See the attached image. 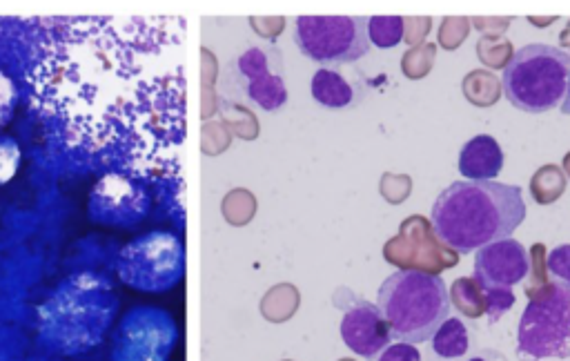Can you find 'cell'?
Instances as JSON below:
<instances>
[{"label":"cell","mask_w":570,"mask_h":361,"mask_svg":"<svg viewBox=\"0 0 570 361\" xmlns=\"http://www.w3.org/2000/svg\"><path fill=\"white\" fill-rule=\"evenodd\" d=\"M435 237L459 255L510 239L526 219V201L519 185L499 181H455L432 206Z\"/></svg>","instance_id":"6da1fadb"},{"label":"cell","mask_w":570,"mask_h":361,"mask_svg":"<svg viewBox=\"0 0 570 361\" xmlns=\"http://www.w3.org/2000/svg\"><path fill=\"white\" fill-rule=\"evenodd\" d=\"M119 308L110 281L96 272H74L38 308V333L58 355L74 357L101 344Z\"/></svg>","instance_id":"7a4b0ae2"},{"label":"cell","mask_w":570,"mask_h":361,"mask_svg":"<svg viewBox=\"0 0 570 361\" xmlns=\"http://www.w3.org/2000/svg\"><path fill=\"white\" fill-rule=\"evenodd\" d=\"M377 306L388 321L392 339L401 344H424L450 319L446 281L424 270H399L383 281Z\"/></svg>","instance_id":"3957f363"},{"label":"cell","mask_w":570,"mask_h":361,"mask_svg":"<svg viewBox=\"0 0 570 361\" xmlns=\"http://www.w3.org/2000/svg\"><path fill=\"white\" fill-rule=\"evenodd\" d=\"M570 78V56L548 43L517 50L501 74V90L519 112L546 114L562 103Z\"/></svg>","instance_id":"277c9868"},{"label":"cell","mask_w":570,"mask_h":361,"mask_svg":"<svg viewBox=\"0 0 570 361\" xmlns=\"http://www.w3.org/2000/svg\"><path fill=\"white\" fill-rule=\"evenodd\" d=\"M116 272L127 288L143 295L170 292L185 272L183 241L167 230L141 234L119 252Z\"/></svg>","instance_id":"5b68a950"},{"label":"cell","mask_w":570,"mask_h":361,"mask_svg":"<svg viewBox=\"0 0 570 361\" xmlns=\"http://www.w3.org/2000/svg\"><path fill=\"white\" fill-rule=\"evenodd\" d=\"M517 355L524 361L570 357V288L550 284L530 297L517 326Z\"/></svg>","instance_id":"8992f818"},{"label":"cell","mask_w":570,"mask_h":361,"mask_svg":"<svg viewBox=\"0 0 570 361\" xmlns=\"http://www.w3.org/2000/svg\"><path fill=\"white\" fill-rule=\"evenodd\" d=\"M294 41L310 61L326 67L357 63L370 50L366 16H297Z\"/></svg>","instance_id":"52a82bcc"},{"label":"cell","mask_w":570,"mask_h":361,"mask_svg":"<svg viewBox=\"0 0 570 361\" xmlns=\"http://www.w3.org/2000/svg\"><path fill=\"white\" fill-rule=\"evenodd\" d=\"M176 339L179 326L170 312L156 306L132 308L116 328L112 361H167Z\"/></svg>","instance_id":"ba28073f"},{"label":"cell","mask_w":570,"mask_h":361,"mask_svg":"<svg viewBox=\"0 0 570 361\" xmlns=\"http://www.w3.org/2000/svg\"><path fill=\"white\" fill-rule=\"evenodd\" d=\"M150 212V197L134 179L125 174H105L87 201V214L98 226L134 228Z\"/></svg>","instance_id":"9c48e42d"},{"label":"cell","mask_w":570,"mask_h":361,"mask_svg":"<svg viewBox=\"0 0 570 361\" xmlns=\"http://www.w3.org/2000/svg\"><path fill=\"white\" fill-rule=\"evenodd\" d=\"M528 250L517 239H501L477 250L475 281L479 288H513L528 277Z\"/></svg>","instance_id":"30bf717a"},{"label":"cell","mask_w":570,"mask_h":361,"mask_svg":"<svg viewBox=\"0 0 570 361\" xmlns=\"http://www.w3.org/2000/svg\"><path fill=\"white\" fill-rule=\"evenodd\" d=\"M341 339L352 353L375 361L390 346V326L379 306L370 301H355L341 319Z\"/></svg>","instance_id":"8fae6325"},{"label":"cell","mask_w":570,"mask_h":361,"mask_svg":"<svg viewBox=\"0 0 570 361\" xmlns=\"http://www.w3.org/2000/svg\"><path fill=\"white\" fill-rule=\"evenodd\" d=\"M457 168L461 177L468 181H495L504 170V150L495 136L479 134L473 136L459 152Z\"/></svg>","instance_id":"7c38bea8"},{"label":"cell","mask_w":570,"mask_h":361,"mask_svg":"<svg viewBox=\"0 0 570 361\" xmlns=\"http://www.w3.org/2000/svg\"><path fill=\"white\" fill-rule=\"evenodd\" d=\"M310 90L312 99L323 107H330V110H343V107L352 105L357 99L355 87L339 72L330 70V67H321V70L312 76Z\"/></svg>","instance_id":"4fadbf2b"},{"label":"cell","mask_w":570,"mask_h":361,"mask_svg":"<svg viewBox=\"0 0 570 361\" xmlns=\"http://www.w3.org/2000/svg\"><path fill=\"white\" fill-rule=\"evenodd\" d=\"M470 348V335L468 328L461 319L450 317L446 319L444 324L439 326V330L432 337V350L435 355L444 361H452V359H461Z\"/></svg>","instance_id":"5bb4252c"},{"label":"cell","mask_w":570,"mask_h":361,"mask_svg":"<svg viewBox=\"0 0 570 361\" xmlns=\"http://www.w3.org/2000/svg\"><path fill=\"white\" fill-rule=\"evenodd\" d=\"M299 306V292L288 284L274 286L261 301V312L270 321H285L290 319Z\"/></svg>","instance_id":"9a60e30c"},{"label":"cell","mask_w":570,"mask_h":361,"mask_svg":"<svg viewBox=\"0 0 570 361\" xmlns=\"http://www.w3.org/2000/svg\"><path fill=\"white\" fill-rule=\"evenodd\" d=\"M406 21L401 16H370L368 18V36L370 45L375 43L381 50H390L404 41Z\"/></svg>","instance_id":"2e32d148"},{"label":"cell","mask_w":570,"mask_h":361,"mask_svg":"<svg viewBox=\"0 0 570 361\" xmlns=\"http://www.w3.org/2000/svg\"><path fill=\"white\" fill-rule=\"evenodd\" d=\"M250 99L263 105L265 110H277L285 103V87L281 78L265 74V67L261 76H250Z\"/></svg>","instance_id":"e0dca14e"},{"label":"cell","mask_w":570,"mask_h":361,"mask_svg":"<svg viewBox=\"0 0 570 361\" xmlns=\"http://www.w3.org/2000/svg\"><path fill=\"white\" fill-rule=\"evenodd\" d=\"M479 290L481 295H484V306L490 324H497V321L515 306V295L510 288H479Z\"/></svg>","instance_id":"ac0fdd59"},{"label":"cell","mask_w":570,"mask_h":361,"mask_svg":"<svg viewBox=\"0 0 570 361\" xmlns=\"http://www.w3.org/2000/svg\"><path fill=\"white\" fill-rule=\"evenodd\" d=\"M546 270L553 284L570 288V243H562L548 252Z\"/></svg>","instance_id":"d6986e66"},{"label":"cell","mask_w":570,"mask_h":361,"mask_svg":"<svg viewBox=\"0 0 570 361\" xmlns=\"http://www.w3.org/2000/svg\"><path fill=\"white\" fill-rule=\"evenodd\" d=\"M18 163H21V148H18V143L12 136L0 134V185L14 179Z\"/></svg>","instance_id":"ffe728a7"},{"label":"cell","mask_w":570,"mask_h":361,"mask_svg":"<svg viewBox=\"0 0 570 361\" xmlns=\"http://www.w3.org/2000/svg\"><path fill=\"white\" fill-rule=\"evenodd\" d=\"M16 107V90L14 83L9 81V76L0 72V128L12 119Z\"/></svg>","instance_id":"44dd1931"},{"label":"cell","mask_w":570,"mask_h":361,"mask_svg":"<svg viewBox=\"0 0 570 361\" xmlns=\"http://www.w3.org/2000/svg\"><path fill=\"white\" fill-rule=\"evenodd\" d=\"M377 361H421V353L412 344H392L379 355Z\"/></svg>","instance_id":"7402d4cb"},{"label":"cell","mask_w":570,"mask_h":361,"mask_svg":"<svg viewBox=\"0 0 570 361\" xmlns=\"http://www.w3.org/2000/svg\"><path fill=\"white\" fill-rule=\"evenodd\" d=\"M562 112L566 116H570V78H568V87H566V96H564V101H562Z\"/></svg>","instance_id":"603a6c76"},{"label":"cell","mask_w":570,"mask_h":361,"mask_svg":"<svg viewBox=\"0 0 570 361\" xmlns=\"http://www.w3.org/2000/svg\"><path fill=\"white\" fill-rule=\"evenodd\" d=\"M468 361H488L486 357H473V359H468Z\"/></svg>","instance_id":"cb8c5ba5"}]
</instances>
